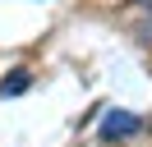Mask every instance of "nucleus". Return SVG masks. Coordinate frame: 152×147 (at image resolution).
Masks as SVG:
<instances>
[{"mask_svg": "<svg viewBox=\"0 0 152 147\" xmlns=\"http://www.w3.org/2000/svg\"><path fill=\"white\" fill-rule=\"evenodd\" d=\"M138 129H143V119L129 115V110H111V115L102 119V138H106V143H115V138H134Z\"/></svg>", "mask_w": 152, "mask_h": 147, "instance_id": "1", "label": "nucleus"}, {"mask_svg": "<svg viewBox=\"0 0 152 147\" xmlns=\"http://www.w3.org/2000/svg\"><path fill=\"white\" fill-rule=\"evenodd\" d=\"M134 5H148V9H152V0H134Z\"/></svg>", "mask_w": 152, "mask_h": 147, "instance_id": "3", "label": "nucleus"}, {"mask_svg": "<svg viewBox=\"0 0 152 147\" xmlns=\"http://www.w3.org/2000/svg\"><path fill=\"white\" fill-rule=\"evenodd\" d=\"M28 83H32V74H28V69H14L10 78L0 83V97H19V92H28Z\"/></svg>", "mask_w": 152, "mask_h": 147, "instance_id": "2", "label": "nucleus"}]
</instances>
